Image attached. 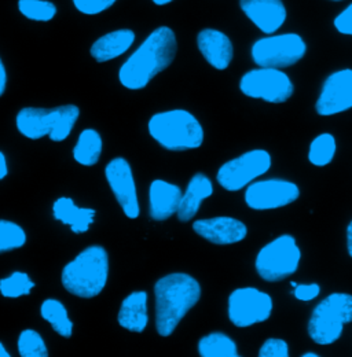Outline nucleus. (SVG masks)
Returning <instances> with one entry per match:
<instances>
[{"instance_id": "obj_18", "label": "nucleus", "mask_w": 352, "mask_h": 357, "mask_svg": "<svg viewBox=\"0 0 352 357\" xmlns=\"http://www.w3.org/2000/svg\"><path fill=\"white\" fill-rule=\"evenodd\" d=\"M197 45L207 62L218 69L224 70L233 61L234 47L228 36L217 29H204L197 36Z\"/></svg>"}, {"instance_id": "obj_19", "label": "nucleus", "mask_w": 352, "mask_h": 357, "mask_svg": "<svg viewBox=\"0 0 352 357\" xmlns=\"http://www.w3.org/2000/svg\"><path fill=\"white\" fill-rule=\"evenodd\" d=\"M212 194V181L204 174H196L189 181L186 191L182 194L179 208L176 212L179 222H190L198 213L203 201L210 198Z\"/></svg>"}, {"instance_id": "obj_6", "label": "nucleus", "mask_w": 352, "mask_h": 357, "mask_svg": "<svg viewBox=\"0 0 352 357\" xmlns=\"http://www.w3.org/2000/svg\"><path fill=\"white\" fill-rule=\"evenodd\" d=\"M351 321V294L333 293L314 308L308 321V334L318 345H330L342 337L344 324Z\"/></svg>"}, {"instance_id": "obj_41", "label": "nucleus", "mask_w": 352, "mask_h": 357, "mask_svg": "<svg viewBox=\"0 0 352 357\" xmlns=\"http://www.w3.org/2000/svg\"><path fill=\"white\" fill-rule=\"evenodd\" d=\"M332 1H343V0H332Z\"/></svg>"}, {"instance_id": "obj_3", "label": "nucleus", "mask_w": 352, "mask_h": 357, "mask_svg": "<svg viewBox=\"0 0 352 357\" xmlns=\"http://www.w3.org/2000/svg\"><path fill=\"white\" fill-rule=\"evenodd\" d=\"M109 276L108 252L98 245L85 249L62 271V284L80 298L96 297L106 286Z\"/></svg>"}, {"instance_id": "obj_4", "label": "nucleus", "mask_w": 352, "mask_h": 357, "mask_svg": "<svg viewBox=\"0 0 352 357\" xmlns=\"http://www.w3.org/2000/svg\"><path fill=\"white\" fill-rule=\"evenodd\" d=\"M149 134L170 151L198 149L204 142V128L200 121L182 109L154 114L149 121Z\"/></svg>"}, {"instance_id": "obj_32", "label": "nucleus", "mask_w": 352, "mask_h": 357, "mask_svg": "<svg viewBox=\"0 0 352 357\" xmlns=\"http://www.w3.org/2000/svg\"><path fill=\"white\" fill-rule=\"evenodd\" d=\"M261 357H288L289 356V347L284 340L279 338H268L261 351Z\"/></svg>"}, {"instance_id": "obj_5", "label": "nucleus", "mask_w": 352, "mask_h": 357, "mask_svg": "<svg viewBox=\"0 0 352 357\" xmlns=\"http://www.w3.org/2000/svg\"><path fill=\"white\" fill-rule=\"evenodd\" d=\"M79 116L80 110L75 105L54 109L25 107L17 116V128L28 139L48 136L52 142H62L72 132Z\"/></svg>"}, {"instance_id": "obj_26", "label": "nucleus", "mask_w": 352, "mask_h": 357, "mask_svg": "<svg viewBox=\"0 0 352 357\" xmlns=\"http://www.w3.org/2000/svg\"><path fill=\"white\" fill-rule=\"evenodd\" d=\"M336 139L330 134H322L316 136L309 146L308 160L315 167L329 165L336 155Z\"/></svg>"}, {"instance_id": "obj_24", "label": "nucleus", "mask_w": 352, "mask_h": 357, "mask_svg": "<svg viewBox=\"0 0 352 357\" xmlns=\"http://www.w3.org/2000/svg\"><path fill=\"white\" fill-rule=\"evenodd\" d=\"M41 312H42V317L52 326L57 334H59L64 338L72 337L73 321L69 319L68 311L61 301L52 300V298L45 300L42 304Z\"/></svg>"}, {"instance_id": "obj_25", "label": "nucleus", "mask_w": 352, "mask_h": 357, "mask_svg": "<svg viewBox=\"0 0 352 357\" xmlns=\"http://www.w3.org/2000/svg\"><path fill=\"white\" fill-rule=\"evenodd\" d=\"M198 352L203 357H238L237 344L223 333H211L198 342Z\"/></svg>"}, {"instance_id": "obj_8", "label": "nucleus", "mask_w": 352, "mask_h": 357, "mask_svg": "<svg viewBox=\"0 0 352 357\" xmlns=\"http://www.w3.org/2000/svg\"><path fill=\"white\" fill-rule=\"evenodd\" d=\"M307 52V45L298 33L268 35L252 45V59L261 68L284 69L298 63Z\"/></svg>"}, {"instance_id": "obj_27", "label": "nucleus", "mask_w": 352, "mask_h": 357, "mask_svg": "<svg viewBox=\"0 0 352 357\" xmlns=\"http://www.w3.org/2000/svg\"><path fill=\"white\" fill-rule=\"evenodd\" d=\"M35 287V283L31 280L25 272H14L11 276L0 280V293L6 298H18L21 296H28Z\"/></svg>"}, {"instance_id": "obj_11", "label": "nucleus", "mask_w": 352, "mask_h": 357, "mask_svg": "<svg viewBox=\"0 0 352 357\" xmlns=\"http://www.w3.org/2000/svg\"><path fill=\"white\" fill-rule=\"evenodd\" d=\"M228 319L237 327H251L270 319L272 298L255 287H241L228 297Z\"/></svg>"}, {"instance_id": "obj_22", "label": "nucleus", "mask_w": 352, "mask_h": 357, "mask_svg": "<svg viewBox=\"0 0 352 357\" xmlns=\"http://www.w3.org/2000/svg\"><path fill=\"white\" fill-rule=\"evenodd\" d=\"M54 218L72 228L75 234H83L88 231L89 225L94 223L95 209L79 208L75 205L72 198L61 197L54 202Z\"/></svg>"}, {"instance_id": "obj_9", "label": "nucleus", "mask_w": 352, "mask_h": 357, "mask_svg": "<svg viewBox=\"0 0 352 357\" xmlns=\"http://www.w3.org/2000/svg\"><path fill=\"white\" fill-rule=\"evenodd\" d=\"M244 95L254 99H263L270 103H284L295 92L289 76L281 69L258 68L245 73L240 82Z\"/></svg>"}, {"instance_id": "obj_20", "label": "nucleus", "mask_w": 352, "mask_h": 357, "mask_svg": "<svg viewBox=\"0 0 352 357\" xmlns=\"http://www.w3.org/2000/svg\"><path fill=\"white\" fill-rule=\"evenodd\" d=\"M119 324L132 333H143L149 323L147 314V293L133 291L122 303L119 316Z\"/></svg>"}, {"instance_id": "obj_39", "label": "nucleus", "mask_w": 352, "mask_h": 357, "mask_svg": "<svg viewBox=\"0 0 352 357\" xmlns=\"http://www.w3.org/2000/svg\"><path fill=\"white\" fill-rule=\"evenodd\" d=\"M0 357H10V354L4 349V347H3L1 342H0Z\"/></svg>"}, {"instance_id": "obj_29", "label": "nucleus", "mask_w": 352, "mask_h": 357, "mask_svg": "<svg viewBox=\"0 0 352 357\" xmlns=\"http://www.w3.org/2000/svg\"><path fill=\"white\" fill-rule=\"evenodd\" d=\"M27 242V234L18 224L0 220V253L17 250Z\"/></svg>"}, {"instance_id": "obj_15", "label": "nucleus", "mask_w": 352, "mask_h": 357, "mask_svg": "<svg viewBox=\"0 0 352 357\" xmlns=\"http://www.w3.org/2000/svg\"><path fill=\"white\" fill-rule=\"evenodd\" d=\"M241 10L265 35H272L286 21V7L282 0H240Z\"/></svg>"}, {"instance_id": "obj_28", "label": "nucleus", "mask_w": 352, "mask_h": 357, "mask_svg": "<svg viewBox=\"0 0 352 357\" xmlns=\"http://www.w3.org/2000/svg\"><path fill=\"white\" fill-rule=\"evenodd\" d=\"M18 8L24 17L32 21L47 22L57 14V7L48 0H18Z\"/></svg>"}, {"instance_id": "obj_23", "label": "nucleus", "mask_w": 352, "mask_h": 357, "mask_svg": "<svg viewBox=\"0 0 352 357\" xmlns=\"http://www.w3.org/2000/svg\"><path fill=\"white\" fill-rule=\"evenodd\" d=\"M102 154V137L95 130H85L73 149L75 160L85 167L95 165Z\"/></svg>"}, {"instance_id": "obj_1", "label": "nucleus", "mask_w": 352, "mask_h": 357, "mask_svg": "<svg viewBox=\"0 0 352 357\" xmlns=\"http://www.w3.org/2000/svg\"><path fill=\"white\" fill-rule=\"evenodd\" d=\"M176 50L174 31L168 26L157 28L120 68L119 79L122 86L129 89H145L174 62Z\"/></svg>"}, {"instance_id": "obj_38", "label": "nucleus", "mask_w": 352, "mask_h": 357, "mask_svg": "<svg viewBox=\"0 0 352 357\" xmlns=\"http://www.w3.org/2000/svg\"><path fill=\"white\" fill-rule=\"evenodd\" d=\"M154 4H157V6H166V4H168V3H171V1H174V0H152Z\"/></svg>"}, {"instance_id": "obj_37", "label": "nucleus", "mask_w": 352, "mask_h": 357, "mask_svg": "<svg viewBox=\"0 0 352 357\" xmlns=\"http://www.w3.org/2000/svg\"><path fill=\"white\" fill-rule=\"evenodd\" d=\"M347 249H349V255L352 257V222L347 228Z\"/></svg>"}, {"instance_id": "obj_30", "label": "nucleus", "mask_w": 352, "mask_h": 357, "mask_svg": "<svg viewBox=\"0 0 352 357\" xmlns=\"http://www.w3.org/2000/svg\"><path fill=\"white\" fill-rule=\"evenodd\" d=\"M18 352L22 357H47V347L42 335L35 330H24L18 338Z\"/></svg>"}, {"instance_id": "obj_40", "label": "nucleus", "mask_w": 352, "mask_h": 357, "mask_svg": "<svg viewBox=\"0 0 352 357\" xmlns=\"http://www.w3.org/2000/svg\"><path fill=\"white\" fill-rule=\"evenodd\" d=\"M303 357H318V355H316V354H312V352H307V354L303 355Z\"/></svg>"}, {"instance_id": "obj_16", "label": "nucleus", "mask_w": 352, "mask_h": 357, "mask_svg": "<svg viewBox=\"0 0 352 357\" xmlns=\"http://www.w3.org/2000/svg\"><path fill=\"white\" fill-rule=\"evenodd\" d=\"M193 229L200 236L215 245L237 243L244 241L248 235L245 224L227 216L197 220L193 223Z\"/></svg>"}, {"instance_id": "obj_17", "label": "nucleus", "mask_w": 352, "mask_h": 357, "mask_svg": "<svg viewBox=\"0 0 352 357\" xmlns=\"http://www.w3.org/2000/svg\"><path fill=\"white\" fill-rule=\"evenodd\" d=\"M182 188L176 184L154 180L149 188V215L156 222L168 220L177 212Z\"/></svg>"}, {"instance_id": "obj_36", "label": "nucleus", "mask_w": 352, "mask_h": 357, "mask_svg": "<svg viewBox=\"0 0 352 357\" xmlns=\"http://www.w3.org/2000/svg\"><path fill=\"white\" fill-rule=\"evenodd\" d=\"M7 162H6V157L4 154L0 151V180L7 176Z\"/></svg>"}, {"instance_id": "obj_21", "label": "nucleus", "mask_w": 352, "mask_h": 357, "mask_svg": "<svg viewBox=\"0 0 352 357\" xmlns=\"http://www.w3.org/2000/svg\"><path fill=\"white\" fill-rule=\"evenodd\" d=\"M135 42L131 29H119L99 38L91 45V55L98 62H108L127 52Z\"/></svg>"}, {"instance_id": "obj_13", "label": "nucleus", "mask_w": 352, "mask_h": 357, "mask_svg": "<svg viewBox=\"0 0 352 357\" xmlns=\"http://www.w3.org/2000/svg\"><path fill=\"white\" fill-rule=\"evenodd\" d=\"M352 109V69L332 73L323 83L315 110L319 116H335Z\"/></svg>"}, {"instance_id": "obj_31", "label": "nucleus", "mask_w": 352, "mask_h": 357, "mask_svg": "<svg viewBox=\"0 0 352 357\" xmlns=\"http://www.w3.org/2000/svg\"><path fill=\"white\" fill-rule=\"evenodd\" d=\"M117 0H73L78 11L86 15H95L110 8Z\"/></svg>"}, {"instance_id": "obj_2", "label": "nucleus", "mask_w": 352, "mask_h": 357, "mask_svg": "<svg viewBox=\"0 0 352 357\" xmlns=\"http://www.w3.org/2000/svg\"><path fill=\"white\" fill-rule=\"evenodd\" d=\"M156 328L161 337H170L187 312L201 298V286L184 272L170 273L154 284Z\"/></svg>"}, {"instance_id": "obj_14", "label": "nucleus", "mask_w": 352, "mask_h": 357, "mask_svg": "<svg viewBox=\"0 0 352 357\" xmlns=\"http://www.w3.org/2000/svg\"><path fill=\"white\" fill-rule=\"evenodd\" d=\"M105 175L124 215L132 220L139 218L140 209L138 202V192L129 161L122 157L112 160L106 165Z\"/></svg>"}, {"instance_id": "obj_7", "label": "nucleus", "mask_w": 352, "mask_h": 357, "mask_svg": "<svg viewBox=\"0 0 352 357\" xmlns=\"http://www.w3.org/2000/svg\"><path fill=\"white\" fill-rule=\"evenodd\" d=\"M302 260V252L292 235H281L261 249L256 271L267 282H279L295 273Z\"/></svg>"}, {"instance_id": "obj_12", "label": "nucleus", "mask_w": 352, "mask_h": 357, "mask_svg": "<svg viewBox=\"0 0 352 357\" xmlns=\"http://www.w3.org/2000/svg\"><path fill=\"white\" fill-rule=\"evenodd\" d=\"M299 197L300 190L298 184L281 178L255 181L249 184L245 191V202L255 211L284 208L293 204Z\"/></svg>"}, {"instance_id": "obj_10", "label": "nucleus", "mask_w": 352, "mask_h": 357, "mask_svg": "<svg viewBox=\"0 0 352 357\" xmlns=\"http://www.w3.org/2000/svg\"><path fill=\"white\" fill-rule=\"evenodd\" d=\"M271 168V155L265 150H251L227 161L218 171V181L227 191H240Z\"/></svg>"}, {"instance_id": "obj_35", "label": "nucleus", "mask_w": 352, "mask_h": 357, "mask_svg": "<svg viewBox=\"0 0 352 357\" xmlns=\"http://www.w3.org/2000/svg\"><path fill=\"white\" fill-rule=\"evenodd\" d=\"M6 84H7V73H6V68L0 59V96L4 93L6 91Z\"/></svg>"}, {"instance_id": "obj_33", "label": "nucleus", "mask_w": 352, "mask_h": 357, "mask_svg": "<svg viewBox=\"0 0 352 357\" xmlns=\"http://www.w3.org/2000/svg\"><path fill=\"white\" fill-rule=\"evenodd\" d=\"M335 28L342 35L352 36V3L335 18Z\"/></svg>"}, {"instance_id": "obj_34", "label": "nucleus", "mask_w": 352, "mask_h": 357, "mask_svg": "<svg viewBox=\"0 0 352 357\" xmlns=\"http://www.w3.org/2000/svg\"><path fill=\"white\" fill-rule=\"evenodd\" d=\"M321 287L316 283L309 284H296L295 287V297L300 301H311L319 296Z\"/></svg>"}]
</instances>
